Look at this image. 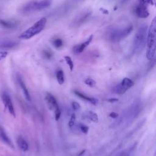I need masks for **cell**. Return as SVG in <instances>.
<instances>
[{
  "label": "cell",
  "mask_w": 156,
  "mask_h": 156,
  "mask_svg": "<svg viewBox=\"0 0 156 156\" xmlns=\"http://www.w3.org/2000/svg\"><path fill=\"white\" fill-rule=\"evenodd\" d=\"M120 85L126 91H127L128 89L131 88L134 85V82L129 78L125 77L122 80V81L120 83Z\"/></svg>",
  "instance_id": "16"
},
{
  "label": "cell",
  "mask_w": 156,
  "mask_h": 156,
  "mask_svg": "<svg viewBox=\"0 0 156 156\" xmlns=\"http://www.w3.org/2000/svg\"><path fill=\"white\" fill-rule=\"evenodd\" d=\"M85 83L88 85L89 87H93L96 85V81L91 78H87L85 80Z\"/></svg>",
  "instance_id": "24"
},
{
  "label": "cell",
  "mask_w": 156,
  "mask_h": 156,
  "mask_svg": "<svg viewBox=\"0 0 156 156\" xmlns=\"http://www.w3.org/2000/svg\"><path fill=\"white\" fill-rule=\"evenodd\" d=\"M18 45V43L12 40H5L0 43V48L11 49Z\"/></svg>",
  "instance_id": "15"
},
{
  "label": "cell",
  "mask_w": 156,
  "mask_h": 156,
  "mask_svg": "<svg viewBox=\"0 0 156 156\" xmlns=\"http://www.w3.org/2000/svg\"><path fill=\"white\" fill-rule=\"evenodd\" d=\"M17 79H18V83H19V84H20V87H21V88L23 91V93H24V96H25V98H26L27 101H31V98H30V94H29V91H28L27 88H26V85H25V83H24V81H23L22 77H21L20 75H18V77H17Z\"/></svg>",
  "instance_id": "11"
},
{
  "label": "cell",
  "mask_w": 156,
  "mask_h": 156,
  "mask_svg": "<svg viewBox=\"0 0 156 156\" xmlns=\"http://www.w3.org/2000/svg\"><path fill=\"white\" fill-rule=\"evenodd\" d=\"M52 43L54 47L56 48H60L63 46V41L60 38H56L54 40Z\"/></svg>",
  "instance_id": "21"
},
{
  "label": "cell",
  "mask_w": 156,
  "mask_h": 156,
  "mask_svg": "<svg viewBox=\"0 0 156 156\" xmlns=\"http://www.w3.org/2000/svg\"><path fill=\"white\" fill-rule=\"evenodd\" d=\"M132 25H129L124 27L112 28L108 30L107 38L112 43H118L127 37L132 31Z\"/></svg>",
  "instance_id": "2"
},
{
  "label": "cell",
  "mask_w": 156,
  "mask_h": 156,
  "mask_svg": "<svg viewBox=\"0 0 156 156\" xmlns=\"http://www.w3.org/2000/svg\"><path fill=\"white\" fill-rule=\"evenodd\" d=\"M52 2V0H40L31 1L24 5L21 9V12L24 13H28L35 11L41 10L49 7Z\"/></svg>",
  "instance_id": "5"
},
{
  "label": "cell",
  "mask_w": 156,
  "mask_h": 156,
  "mask_svg": "<svg viewBox=\"0 0 156 156\" xmlns=\"http://www.w3.org/2000/svg\"><path fill=\"white\" fill-rule=\"evenodd\" d=\"M7 52L6 51H0V60H3L7 56Z\"/></svg>",
  "instance_id": "29"
},
{
  "label": "cell",
  "mask_w": 156,
  "mask_h": 156,
  "mask_svg": "<svg viewBox=\"0 0 156 156\" xmlns=\"http://www.w3.org/2000/svg\"><path fill=\"white\" fill-rule=\"evenodd\" d=\"M0 137L2 138V140L9 146H10L12 147H13V143L11 141V140L9 138V137L7 135L5 132L3 130V129L1 128L0 129Z\"/></svg>",
  "instance_id": "17"
},
{
  "label": "cell",
  "mask_w": 156,
  "mask_h": 156,
  "mask_svg": "<svg viewBox=\"0 0 156 156\" xmlns=\"http://www.w3.org/2000/svg\"><path fill=\"white\" fill-rule=\"evenodd\" d=\"M74 93L76 94V96H79V98L85 100V101H87L88 102H90L91 104H92L93 105H96L98 103V99H96V98H91V97H88L82 93H81L80 92L78 91H74Z\"/></svg>",
  "instance_id": "13"
},
{
  "label": "cell",
  "mask_w": 156,
  "mask_h": 156,
  "mask_svg": "<svg viewBox=\"0 0 156 156\" xmlns=\"http://www.w3.org/2000/svg\"><path fill=\"white\" fill-rule=\"evenodd\" d=\"M45 99H46L47 104L48 105V107L50 110L55 109L56 107H57L58 106L55 98L51 93H47L46 94V96H45Z\"/></svg>",
  "instance_id": "10"
},
{
  "label": "cell",
  "mask_w": 156,
  "mask_h": 156,
  "mask_svg": "<svg viewBox=\"0 0 156 156\" xmlns=\"http://www.w3.org/2000/svg\"><path fill=\"white\" fill-rule=\"evenodd\" d=\"M93 38V35H91L84 42H83V43H80L79 44H77L75 46H74V48H73V52H74V53H75V54H80L82 52H83V51L85 49V48L87 46H88L89 45V44L91 42Z\"/></svg>",
  "instance_id": "9"
},
{
  "label": "cell",
  "mask_w": 156,
  "mask_h": 156,
  "mask_svg": "<svg viewBox=\"0 0 156 156\" xmlns=\"http://www.w3.org/2000/svg\"><path fill=\"white\" fill-rule=\"evenodd\" d=\"M79 127H80V130L83 133H84L85 134H87L88 133V127H87V126H85V125H84L83 124H80Z\"/></svg>",
  "instance_id": "27"
},
{
  "label": "cell",
  "mask_w": 156,
  "mask_h": 156,
  "mask_svg": "<svg viewBox=\"0 0 156 156\" xmlns=\"http://www.w3.org/2000/svg\"><path fill=\"white\" fill-rule=\"evenodd\" d=\"M156 38V19L154 18L149 26L147 33V49L146 57L148 60H152L155 53V39Z\"/></svg>",
  "instance_id": "1"
},
{
  "label": "cell",
  "mask_w": 156,
  "mask_h": 156,
  "mask_svg": "<svg viewBox=\"0 0 156 156\" xmlns=\"http://www.w3.org/2000/svg\"><path fill=\"white\" fill-rule=\"evenodd\" d=\"M109 116L112 118H117L118 116V114L117 113H116V112H111L109 114Z\"/></svg>",
  "instance_id": "30"
},
{
  "label": "cell",
  "mask_w": 156,
  "mask_h": 156,
  "mask_svg": "<svg viewBox=\"0 0 156 156\" xmlns=\"http://www.w3.org/2000/svg\"><path fill=\"white\" fill-rule=\"evenodd\" d=\"M17 144L18 147H20V149L26 152L27 151H28L29 149V145L27 143V141L21 136H18L17 138Z\"/></svg>",
  "instance_id": "14"
},
{
  "label": "cell",
  "mask_w": 156,
  "mask_h": 156,
  "mask_svg": "<svg viewBox=\"0 0 156 156\" xmlns=\"http://www.w3.org/2000/svg\"><path fill=\"white\" fill-rule=\"evenodd\" d=\"M65 61H66V63L68 65L70 70L72 71L73 69V68H74V64H73V60H72L71 58L69 56H65Z\"/></svg>",
  "instance_id": "22"
},
{
  "label": "cell",
  "mask_w": 156,
  "mask_h": 156,
  "mask_svg": "<svg viewBox=\"0 0 156 156\" xmlns=\"http://www.w3.org/2000/svg\"><path fill=\"white\" fill-rule=\"evenodd\" d=\"M135 13L137 16L141 18H146L149 15V11L147 10L146 4L140 3L135 9Z\"/></svg>",
  "instance_id": "8"
},
{
  "label": "cell",
  "mask_w": 156,
  "mask_h": 156,
  "mask_svg": "<svg viewBox=\"0 0 156 156\" xmlns=\"http://www.w3.org/2000/svg\"><path fill=\"white\" fill-rule=\"evenodd\" d=\"M107 101L109 102H111V103H113L115 102H118V99L116 98H110V99H107Z\"/></svg>",
  "instance_id": "31"
},
{
  "label": "cell",
  "mask_w": 156,
  "mask_h": 156,
  "mask_svg": "<svg viewBox=\"0 0 156 156\" xmlns=\"http://www.w3.org/2000/svg\"><path fill=\"white\" fill-rule=\"evenodd\" d=\"M61 115V111L60 110L59 107L58 106L55 108V119L56 121H58L60 119Z\"/></svg>",
  "instance_id": "25"
},
{
  "label": "cell",
  "mask_w": 156,
  "mask_h": 156,
  "mask_svg": "<svg viewBox=\"0 0 156 156\" xmlns=\"http://www.w3.org/2000/svg\"><path fill=\"white\" fill-rule=\"evenodd\" d=\"M46 24V18L43 17L37 21L32 26L24 31L19 36L20 39L28 40L41 32L44 28Z\"/></svg>",
  "instance_id": "3"
},
{
  "label": "cell",
  "mask_w": 156,
  "mask_h": 156,
  "mask_svg": "<svg viewBox=\"0 0 156 156\" xmlns=\"http://www.w3.org/2000/svg\"><path fill=\"white\" fill-rule=\"evenodd\" d=\"M147 26L142 24L136 33L133 40V48L135 52L141 51L144 47L146 43L147 37Z\"/></svg>",
  "instance_id": "4"
},
{
  "label": "cell",
  "mask_w": 156,
  "mask_h": 156,
  "mask_svg": "<svg viewBox=\"0 0 156 156\" xmlns=\"http://www.w3.org/2000/svg\"><path fill=\"white\" fill-rule=\"evenodd\" d=\"M90 15L91 12H90L89 10H85L84 12H82L75 18V19L73 21L71 25L73 27H77L79 25H81L85 20H87V19L90 16Z\"/></svg>",
  "instance_id": "7"
},
{
  "label": "cell",
  "mask_w": 156,
  "mask_h": 156,
  "mask_svg": "<svg viewBox=\"0 0 156 156\" xmlns=\"http://www.w3.org/2000/svg\"><path fill=\"white\" fill-rule=\"evenodd\" d=\"M56 78H57L58 83L60 85H62L64 83V80H65L64 74H63V72L62 70L59 69L57 71V73H56Z\"/></svg>",
  "instance_id": "18"
},
{
  "label": "cell",
  "mask_w": 156,
  "mask_h": 156,
  "mask_svg": "<svg viewBox=\"0 0 156 156\" xmlns=\"http://www.w3.org/2000/svg\"><path fill=\"white\" fill-rule=\"evenodd\" d=\"M75 121H76V115L74 113L72 114L71 116V118H70V120L69 121V123H68V125L69 126V127H72L74 123H75Z\"/></svg>",
  "instance_id": "26"
},
{
  "label": "cell",
  "mask_w": 156,
  "mask_h": 156,
  "mask_svg": "<svg viewBox=\"0 0 156 156\" xmlns=\"http://www.w3.org/2000/svg\"><path fill=\"white\" fill-rule=\"evenodd\" d=\"M88 118L94 122H98V115L91 111H90L88 112Z\"/></svg>",
  "instance_id": "20"
},
{
  "label": "cell",
  "mask_w": 156,
  "mask_h": 156,
  "mask_svg": "<svg viewBox=\"0 0 156 156\" xmlns=\"http://www.w3.org/2000/svg\"><path fill=\"white\" fill-rule=\"evenodd\" d=\"M16 23L15 21L0 19V26L4 29H13L16 27Z\"/></svg>",
  "instance_id": "12"
},
{
  "label": "cell",
  "mask_w": 156,
  "mask_h": 156,
  "mask_svg": "<svg viewBox=\"0 0 156 156\" xmlns=\"http://www.w3.org/2000/svg\"><path fill=\"white\" fill-rule=\"evenodd\" d=\"M1 98H2V102L4 105V106L8 110L9 112L10 113V115H12V116L15 117V109H14V107H13V104H12V102L10 96L6 92H4L2 94Z\"/></svg>",
  "instance_id": "6"
},
{
  "label": "cell",
  "mask_w": 156,
  "mask_h": 156,
  "mask_svg": "<svg viewBox=\"0 0 156 156\" xmlns=\"http://www.w3.org/2000/svg\"><path fill=\"white\" fill-rule=\"evenodd\" d=\"M113 91L114 93H116V94H122L126 91L122 88V87L120 85V83H119L117 85H116L115 87H113Z\"/></svg>",
  "instance_id": "19"
},
{
  "label": "cell",
  "mask_w": 156,
  "mask_h": 156,
  "mask_svg": "<svg viewBox=\"0 0 156 156\" xmlns=\"http://www.w3.org/2000/svg\"><path fill=\"white\" fill-rule=\"evenodd\" d=\"M43 54L44 58H46V59H50L52 58L53 54L52 52H51V51H50L49 49H44L43 51Z\"/></svg>",
  "instance_id": "23"
},
{
  "label": "cell",
  "mask_w": 156,
  "mask_h": 156,
  "mask_svg": "<svg viewBox=\"0 0 156 156\" xmlns=\"http://www.w3.org/2000/svg\"><path fill=\"white\" fill-rule=\"evenodd\" d=\"M72 107H73V109L75 110H79V109L80 108V104H79L78 102H75V101H74V102H72Z\"/></svg>",
  "instance_id": "28"
}]
</instances>
